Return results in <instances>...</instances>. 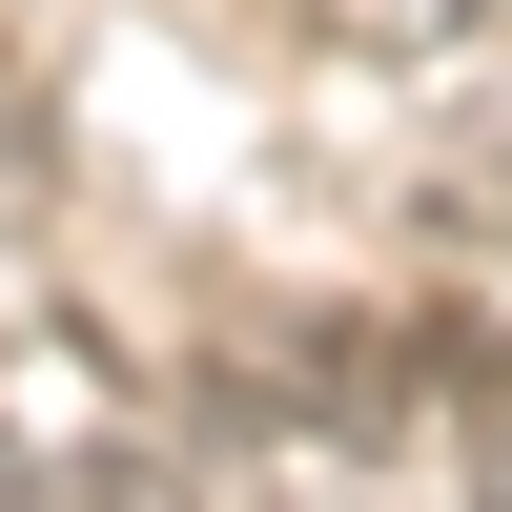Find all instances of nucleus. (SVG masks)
Returning <instances> with one entry per match:
<instances>
[{"instance_id": "f257e3e1", "label": "nucleus", "mask_w": 512, "mask_h": 512, "mask_svg": "<svg viewBox=\"0 0 512 512\" xmlns=\"http://www.w3.org/2000/svg\"><path fill=\"white\" fill-rule=\"evenodd\" d=\"M308 41H369V62H431V41H472V0H308Z\"/></svg>"}, {"instance_id": "f03ea898", "label": "nucleus", "mask_w": 512, "mask_h": 512, "mask_svg": "<svg viewBox=\"0 0 512 512\" xmlns=\"http://www.w3.org/2000/svg\"><path fill=\"white\" fill-rule=\"evenodd\" d=\"M21 512H185V492H144V472H41Z\"/></svg>"}]
</instances>
